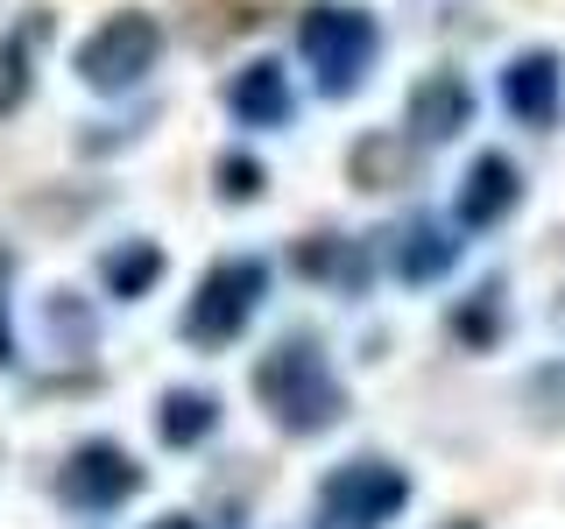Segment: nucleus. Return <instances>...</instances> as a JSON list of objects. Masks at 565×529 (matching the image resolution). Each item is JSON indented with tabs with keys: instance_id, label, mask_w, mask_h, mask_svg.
Wrapping results in <instances>:
<instances>
[{
	"instance_id": "obj_1",
	"label": "nucleus",
	"mask_w": 565,
	"mask_h": 529,
	"mask_svg": "<svg viewBox=\"0 0 565 529\" xmlns=\"http://www.w3.org/2000/svg\"><path fill=\"white\" fill-rule=\"evenodd\" d=\"M247 388H255V402L269 410L290 438H318L332 431V423L347 417V388L340 375H332V360L318 353L311 339H282L255 360V375H247Z\"/></svg>"
},
{
	"instance_id": "obj_2",
	"label": "nucleus",
	"mask_w": 565,
	"mask_h": 529,
	"mask_svg": "<svg viewBox=\"0 0 565 529\" xmlns=\"http://www.w3.org/2000/svg\"><path fill=\"white\" fill-rule=\"evenodd\" d=\"M297 50H305L318 93L353 99L361 78H367V64H375V50H382V35H375V22H367L361 8H311L305 22H297Z\"/></svg>"
},
{
	"instance_id": "obj_3",
	"label": "nucleus",
	"mask_w": 565,
	"mask_h": 529,
	"mask_svg": "<svg viewBox=\"0 0 565 529\" xmlns=\"http://www.w3.org/2000/svg\"><path fill=\"white\" fill-rule=\"evenodd\" d=\"M262 296H269V261H255V255H234V261H220V269H205L199 282V296L184 304V339L191 346H234L241 332H247V317L262 311Z\"/></svg>"
},
{
	"instance_id": "obj_4",
	"label": "nucleus",
	"mask_w": 565,
	"mask_h": 529,
	"mask_svg": "<svg viewBox=\"0 0 565 529\" xmlns=\"http://www.w3.org/2000/svg\"><path fill=\"white\" fill-rule=\"evenodd\" d=\"M411 508V481L388 458H347L318 487V529H388Z\"/></svg>"
},
{
	"instance_id": "obj_5",
	"label": "nucleus",
	"mask_w": 565,
	"mask_h": 529,
	"mask_svg": "<svg viewBox=\"0 0 565 529\" xmlns=\"http://www.w3.org/2000/svg\"><path fill=\"white\" fill-rule=\"evenodd\" d=\"M156 57H163V22L141 14V8H120L78 43V78L93 93H135L156 71Z\"/></svg>"
},
{
	"instance_id": "obj_6",
	"label": "nucleus",
	"mask_w": 565,
	"mask_h": 529,
	"mask_svg": "<svg viewBox=\"0 0 565 529\" xmlns=\"http://www.w3.org/2000/svg\"><path fill=\"white\" fill-rule=\"evenodd\" d=\"M57 494H64V508H78V516H106V508H120V501L141 494V466L120 445L93 438V445H78L57 466Z\"/></svg>"
},
{
	"instance_id": "obj_7",
	"label": "nucleus",
	"mask_w": 565,
	"mask_h": 529,
	"mask_svg": "<svg viewBox=\"0 0 565 529\" xmlns=\"http://www.w3.org/2000/svg\"><path fill=\"white\" fill-rule=\"evenodd\" d=\"M403 128H411L417 149H438V141L473 128V85L459 71H424L411 85V106H403Z\"/></svg>"
},
{
	"instance_id": "obj_8",
	"label": "nucleus",
	"mask_w": 565,
	"mask_h": 529,
	"mask_svg": "<svg viewBox=\"0 0 565 529\" xmlns=\"http://www.w3.org/2000/svg\"><path fill=\"white\" fill-rule=\"evenodd\" d=\"M558 99H565L558 50H523V57H509V71H502V106L523 120V128H552V120H558Z\"/></svg>"
},
{
	"instance_id": "obj_9",
	"label": "nucleus",
	"mask_w": 565,
	"mask_h": 529,
	"mask_svg": "<svg viewBox=\"0 0 565 529\" xmlns=\"http://www.w3.org/2000/svg\"><path fill=\"white\" fill-rule=\"evenodd\" d=\"M516 198H523V170L509 163L502 149H488V155H473L467 163V184H459V226H502L509 212H516Z\"/></svg>"
},
{
	"instance_id": "obj_10",
	"label": "nucleus",
	"mask_w": 565,
	"mask_h": 529,
	"mask_svg": "<svg viewBox=\"0 0 565 529\" xmlns=\"http://www.w3.org/2000/svg\"><path fill=\"white\" fill-rule=\"evenodd\" d=\"M50 35H57V14H50V8L22 14V22L0 35V120L22 114V99H29V85H35V57L50 50Z\"/></svg>"
},
{
	"instance_id": "obj_11",
	"label": "nucleus",
	"mask_w": 565,
	"mask_h": 529,
	"mask_svg": "<svg viewBox=\"0 0 565 529\" xmlns=\"http://www.w3.org/2000/svg\"><path fill=\"white\" fill-rule=\"evenodd\" d=\"M226 106H234L241 128H282V120L297 114V93H290V71L276 57L234 71V85H226Z\"/></svg>"
},
{
	"instance_id": "obj_12",
	"label": "nucleus",
	"mask_w": 565,
	"mask_h": 529,
	"mask_svg": "<svg viewBox=\"0 0 565 529\" xmlns=\"http://www.w3.org/2000/svg\"><path fill=\"white\" fill-rule=\"evenodd\" d=\"M452 261H459V240H452L446 219H431V212L403 219V234H396V276L411 282V290H424V282H438V276H452Z\"/></svg>"
},
{
	"instance_id": "obj_13",
	"label": "nucleus",
	"mask_w": 565,
	"mask_h": 529,
	"mask_svg": "<svg viewBox=\"0 0 565 529\" xmlns=\"http://www.w3.org/2000/svg\"><path fill=\"white\" fill-rule=\"evenodd\" d=\"M156 431H163V445L191 452V445H205V438L220 431V402H212L205 388H170L163 410H156Z\"/></svg>"
},
{
	"instance_id": "obj_14",
	"label": "nucleus",
	"mask_w": 565,
	"mask_h": 529,
	"mask_svg": "<svg viewBox=\"0 0 565 529\" xmlns=\"http://www.w3.org/2000/svg\"><path fill=\"white\" fill-rule=\"evenodd\" d=\"M509 332V290H502V276L481 282V290H467L459 296V311H452V339L459 346H473V353H488L494 339Z\"/></svg>"
},
{
	"instance_id": "obj_15",
	"label": "nucleus",
	"mask_w": 565,
	"mask_h": 529,
	"mask_svg": "<svg viewBox=\"0 0 565 529\" xmlns=\"http://www.w3.org/2000/svg\"><path fill=\"white\" fill-rule=\"evenodd\" d=\"M163 247L156 240H128V247H114L106 255V296H120V304H135V296H149L156 282H163Z\"/></svg>"
},
{
	"instance_id": "obj_16",
	"label": "nucleus",
	"mask_w": 565,
	"mask_h": 529,
	"mask_svg": "<svg viewBox=\"0 0 565 529\" xmlns=\"http://www.w3.org/2000/svg\"><path fill=\"white\" fill-rule=\"evenodd\" d=\"M411 149H417V141H388V134H367L361 149H353V184H361V191L411 184Z\"/></svg>"
},
{
	"instance_id": "obj_17",
	"label": "nucleus",
	"mask_w": 565,
	"mask_h": 529,
	"mask_svg": "<svg viewBox=\"0 0 565 529\" xmlns=\"http://www.w3.org/2000/svg\"><path fill=\"white\" fill-rule=\"evenodd\" d=\"M297 276H311V282H347V269H340V261H347V240L340 234H311V240H297Z\"/></svg>"
},
{
	"instance_id": "obj_18",
	"label": "nucleus",
	"mask_w": 565,
	"mask_h": 529,
	"mask_svg": "<svg viewBox=\"0 0 565 529\" xmlns=\"http://www.w3.org/2000/svg\"><path fill=\"white\" fill-rule=\"evenodd\" d=\"M269 191V170L255 163V155H226L220 163V198L226 205H247V198H262Z\"/></svg>"
},
{
	"instance_id": "obj_19",
	"label": "nucleus",
	"mask_w": 565,
	"mask_h": 529,
	"mask_svg": "<svg viewBox=\"0 0 565 529\" xmlns=\"http://www.w3.org/2000/svg\"><path fill=\"white\" fill-rule=\"evenodd\" d=\"M0 367H14V332H8V296H0Z\"/></svg>"
},
{
	"instance_id": "obj_20",
	"label": "nucleus",
	"mask_w": 565,
	"mask_h": 529,
	"mask_svg": "<svg viewBox=\"0 0 565 529\" xmlns=\"http://www.w3.org/2000/svg\"><path fill=\"white\" fill-rule=\"evenodd\" d=\"M149 529H205V522H191V516H156Z\"/></svg>"
}]
</instances>
